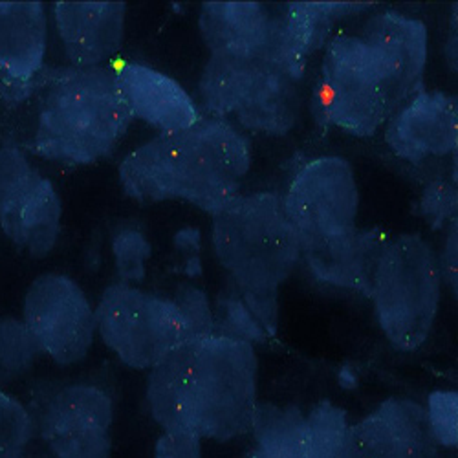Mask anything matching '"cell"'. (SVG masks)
Here are the masks:
<instances>
[{"label": "cell", "mask_w": 458, "mask_h": 458, "mask_svg": "<svg viewBox=\"0 0 458 458\" xmlns=\"http://www.w3.org/2000/svg\"><path fill=\"white\" fill-rule=\"evenodd\" d=\"M112 420L114 405L103 389L72 384L45 400L35 429L54 458H110Z\"/></svg>", "instance_id": "7c38bea8"}, {"label": "cell", "mask_w": 458, "mask_h": 458, "mask_svg": "<svg viewBox=\"0 0 458 458\" xmlns=\"http://www.w3.org/2000/svg\"><path fill=\"white\" fill-rule=\"evenodd\" d=\"M199 28L211 54L272 59L302 80L288 57L284 3H204Z\"/></svg>", "instance_id": "5bb4252c"}, {"label": "cell", "mask_w": 458, "mask_h": 458, "mask_svg": "<svg viewBox=\"0 0 458 458\" xmlns=\"http://www.w3.org/2000/svg\"><path fill=\"white\" fill-rule=\"evenodd\" d=\"M22 321L41 352L63 367L85 360L98 332L87 293L63 274H43L30 284Z\"/></svg>", "instance_id": "9c48e42d"}, {"label": "cell", "mask_w": 458, "mask_h": 458, "mask_svg": "<svg viewBox=\"0 0 458 458\" xmlns=\"http://www.w3.org/2000/svg\"><path fill=\"white\" fill-rule=\"evenodd\" d=\"M377 3H284L286 48L292 66L304 75L314 52L323 48L334 26L349 15H358Z\"/></svg>", "instance_id": "44dd1931"}, {"label": "cell", "mask_w": 458, "mask_h": 458, "mask_svg": "<svg viewBox=\"0 0 458 458\" xmlns=\"http://www.w3.org/2000/svg\"><path fill=\"white\" fill-rule=\"evenodd\" d=\"M47 35L43 3H0V75L28 92L43 70Z\"/></svg>", "instance_id": "ffe728a7"}, {"label": "cell", "mask_w": 458, "mask_h": 458, "mask_svg": "<svg viewBox=\"0 0 458 458\" xmlns=\"http://www.w3.org/2000/svg\"><path fill=\"white\" fill-rule=\"evenodd\" d=\"M447 63L453 70H456V15L451 19V31H449V43H447Z\"/></svg>", "instance_id": "d6a6232c"}, {"label": "cell", "mask_w": 458, "mask_h": 458, "mask_svg": "<svg viewBox=\"0 0 458 458\" xmlns=\"http://www.w3.org/2000/svg\"><path fill=\"white\" fill-rule=\"evenodd\" d=\"M321 123L369 138L387 123L391 110L367 45L358 33L337 31L327 47L314 89Z\"/></svg>", "instance_id": "52a82bcc"}, {"label": "cell", "mask_w": 458, "mask_h": 458, "mask_svg": "<svg viewBox=\"0 0 458 458\" xmlns=\"http://www.w3.org/2000/svg\"><path fill=\"white\" fill-rule=\"evenodd\" d=\"M155 458H202V438L191 431H164Z\"/></svg>", "instance_id": "4dcf8cb0"}, {"label": "cell", "mask_w": 458, "mask_h": 458, "mask_svg": "<svg viewBox=\"0 0 458 458\" xmlns=\"http://www.w3.org/2000/svg\"><path fill=\"white\" fill-rule=\"evenodd\" d=\"M358 35L372 55L393 116L424 87L428 26L420 19L386 10L365 19Z\"/></svg>", "instance_id": "4fadbf2b"}, {"label": "cell", "mask_w": 458, "mask_h": 458, "mask_svg": "<svg viewBox=\"0 0 458 458\" xmlns=\"http://www.w3.org/2000/svg\"><path fill=\"white\" fill-rule=\"evenodd\" d=\"M211 244L239 297L276 337L279 290L301 264L299 233L276 193L239 195L213 215Z\"/></svg>", "instance_id": "3957f363"}, {"label": "cell", "mask_w": 458, "mask_h": 458, "mask_svg": "<svg viewBox=\"0 0 458 458\" xmlns=\"http://www.w3.org/2000/svg\"><path fill=\"white\" fill-rule=\"evenodd\" d=\"M98 334L127 367L150 370L189 343V330L174 299L134 284L108 286L96 309Z\"/></svg>", "instance_id": "ba28073f"}, {"label": "cell", "mask_w": 458, "mask_h": 458, "mask_svg": "<svg viewBox=\"0 0 458 458\" xmlns=\"http://www.w3.org/2000/svg\"><path fill=\"white\" fill-rule=\"evenodd\" d=\"M386 241L384 229L358 225L328 237H299L301 262L318 283L369 297L376 262Z\"/></svg>", "instance_id": "e0dca14e"}, {"label": "cell", "mask_w": 458, "mask_h": 458, "mask_svg": "<svg viewBox=\"0 0 458 458\" xmlns=\"http://www.w3.org/2000/svg\"><path fill=\"white\" fill-rule=\"evenodd\" d=\"M420 213L435 227L456 218V187L451 182H433L420 200Z\"/></svg>", "instance_id": "f546056e"}, {"label": "cell", "mask_w": 458, "mask_h": 458, "mask_svg": "<svg viewBox=\"0 0 458 458\" xmlns=\"http://www.w3.org/2000/svg\"><path fill=\"white\" fill-rule=\"evenodd\" d=\"M283 204L299 237L316 239L356 225L360 189L352 165L341 157H319L292 178Z\"/></svg>", "instance_id": "8fae6325"}, {"label": "cell", "mask_w": 458, "mask_h": 458, "mask_svg": "<svg viewBox=\"0 0 458 458\" xmlns=\"http://www.w3.org/2000/svg\"><path fill=\"white\" fill-rule=\"evenodd\" d=\"M189 361L191 347H182L165 356L157 367L150 369L147 402L152 418L164 431H191L193 433V416H191L189 398Z\"/></svg>", "instance_id": "7402d4cb"}, {"label": "cell", "mask_w": 458, "mask_h": 458, "mask_svg": "<svg viewBox=\"0 0 458 458\" xmlns=\"http://www.w3.org/2000/svg\"><path fill=\"white\" fill-rule=\"evenodd\" d=\"M347 412L328 400L319 402L307 416L304 458H349Z\"/></svg>", "instance_id": "cb8c5ba5"}, {"label": "cell", "mask_w": 458, "mask_h": 458, "mask_svg": "<svg viewBox=\"0 0 458 458\" xmlns=\"http://www.w3.org/2000/svg\"><path fill=\"white\" fill-rule=\"evenodd\" d=\"M301 78L264 57L211 54L199 92L213 118H233L248 131L284 136L302 108Z\"/></svg>", "instance_id": "5b68a950"}, {"label": "cell", "mask_w": 458, "mask_h": 458, "mask_svg": "<svg viewBox=\"0 0 458 458\" xmlns=\"http://www.w3.org/2000/svg\"><path fill=\"white\" fill-rule=\"evenodd\" d=\"M349 458H440L428 409L389 398L349 429Z\"/></svg>", "instance_id": "9a60e30c"}, {"label": "cell", "mask_w": 458, "mask_h": 458, "mask_svg": "<svg viewBox=\"0 0 458 458\" xmlns=\"http://www.w3.org/2000/svg\"><path fill=\"white\" fill-rule=\"evenodd\" d=\"M250 169V141L225 120L202 118L129 152L120 182L138 202L183 200L213 216L241 195Z\"/></svg>", "instance_id": "6da1fadb"}, {"label": "cell", "mask_w": 458, "mask_h": 458, "mask_svg": "<svg viewBox=\"0 0 458 458\" xmlns=\"http://www.w3.org/2000/svg\"><path fill=\"white\" fill-rule=\"evenodd\" d=\"M41 78L28 148L68 165L108 157L134 122L114 64L59 68Z\"/></svg>", "instance_id": "7a4b0ae2"}, {"label": "cell", "mask_w": 458, "mask_h": 458, "mask_svg": "<svg viewBox=\"0 0 458 458\" xmlns=\"http://www.w3.org/2000/svg\"><path fill=\"white\" fill-rule=\"evenodd\" d=\"M442 293L438 255L420 233L387 237L377 257L370 301L391 345L412 352L429 339Z\"/></svg>", "instance_id": "277c9868"}, {"label": "cell", "mask_w": 458, "mask_h": 458, "mask_svg": "<svg viewBox=\"0 0 458 458\" xmlns=\"http://www.w3.org/2000/svg\"><path fill=\"white\" fill-rule=\"evenodd\" d=\"M456 229H458V224L454 218L449 222L445 244H444L440 259H438L442 279L449 284V288L454 295H456Z\"/></svg>", "instance_id": "1f68e13d"}, {"label": "cell", "mask_w": 458, "mask_h": 458, "mask_svg": "<svg viewBox=\"0 0 458 458\" xmlns=\"http://www.w3.org/2000/svg\"><path fill=\"white\" fill-rule=\"evenodd\" d=\"M63 206L54 183L17 147L0 148V227L31 257L43 259L57 244Z\"/></svg>", "instance_id": "30bf717a"}, {"label": "cell", "mask_w": 458, "mask_h": 458, "mask_svg": "<svg viewBox=\"0 0 458 458\" xmlns=\"http://www.w3.org/2000/svg\"><path fill=\"white\" fill-rule=\"evenodd\" d=\"M125 3H55V30L72 64L75 68H94L116 55L125 39Z\"/></svg>", "instance_id": "ac0fdd59"}, {"label": "cell", "mask_w": 458, "mask_h": 458, "mask_svg": "<svg viewBox=\"0 0 458 458\" xmlns=\"http://www.w3.org/2000/svg\"><path fill=\"white\" fill-rule=\"evenodd\" d=\"M456 398L454 391H437L428 400L429 424L440 445L456 444Z\"/></svg>", "instance_id": "f1b7e54d"}, {"label": "cell", "mask_w": 458, "mask_h": 458, "mask_svg": "<svg viewBox=\"0 0 458 458\" xmlns=\"http://www.w3.org/2000/svg\"><path fill=\"white\" fill-rule=\"evenodd\" d=\"M112 253L120 283L134 284L145 279V262L150 257V242L136 225H122L112 237Z\"/></svg>", "instance_id": "4316f807"}, {"label": "cell", "mask_w": 458, "mask_h": 458, "mask_svg": "<svg viewBox=\"0 0 458 458\" xmlns=\"http://www.w3.org/2000/svg\"><path fill=\"white\" fill-rule=\"evenodd\" d=\"M114 68L134 120L155 127L160 134L189 129L202 120L193 98L160 70L134 61H122Z\"/></svg>", "instance_id": "d6986e66"}, {"label": "cell", "mask_w": 458, "mask_h": 458, "mask_svg": "<svg viewBox=\"0 0 458 458\" xmlns=\"http://www.w3.org/2000/svg\"><path fill=\"white\" fill-rule=\"evenodd\" d=\"M35 433L33 414L0 389V458H24Z\"/></svg>", "instance_id": "484cf974"}, {"label": "cell", "mask_w": 458, "mask_h": 458, "mask_svg": "<svg viewBox=\"0 0 458 458\" xmlns=\"http://www.w3.org/2000/svg\"><path fill=\"white\" fill-rule=\"evenodd\" d=\"M41 354L22 319L0 318V386L26 376Z\"/></svg>", "instance_id": "d4e9b609"}, {"label": "cell", "mask_w": 458, "mask_h": 458, "mask_svg": "<svg viewBox=\"0 0 458 458\" xmlns=\"http://www.w3.org/2000/svg\"><path fill=\"white\" fill-rule=\"evenodd\" d=\"M250 431L253 447L246 458H304L307 414L295 405L259 402Z\"/></svg>", "instance_id": "603a6c76"}, {"label": "cell", "mask_w": 458, "mask_h": 458, "mask_svg": "<svg viewBox=\"0 0 458 458\" xmlns=\"http://www.w3.org/2000/svg\"><path fill=\"white\" fill-rule=\"evenodd\" d=\"M28 458H54L50 453H43V454H33V456H28Z\"/></svg>", "instance_id": "836d02e7"}, {"label": "cell", "mask_w": 458, "mask_h": 458, "mask_svg": "<svg viewBox=\"0 0 458 458\" xmlns=\"http://www.w3.org/2000/svg\"><path fill=\"white\" fill-rule=\"evenodd\" d=\"M174 302L185 319L189 330V341H197L213 334V310L208 302V297L202 290L183 284L178 288Z\"/></svg>", "instance_id": "83f0119b"}, {"label": "cell", "mask_w": 458, "mask_h": 458, "mask_svg": "<svg viewBox=\"0 0 458 458\" xmlns=\"http://www.w3.org/2000/svg\"><path fill=\"white\" fill-rule=\"evenodd\" d=\"M384 136L394 155L412 165L453 155L458 147L456 98L422 89L387 120Z\"/></svg>", "instance_id": "2e32d148"}, {"label": "cell", "mask_w": 458, "mask_h": 458, "mask_svg": "<svg viewBox=\"0 0 458 458\" xmlns=\"http://www.w3.org/2000/svg\"><path fill=\"white\" fill-rule=\"evenodd\" d=\"M189 398L193 433L227 442L251 429L259 360L251 343L211 334L189 341Z\"/></svg>", "instance_id": "8992f818"}]
</instances>
